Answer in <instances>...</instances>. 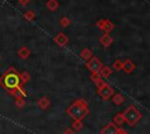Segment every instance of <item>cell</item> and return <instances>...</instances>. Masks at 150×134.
<instances>
[{"mask_svg":"<svg viewBox=\"0 0 150 134\" xmlns=\"http://www.w3.org/2000/svg\"><path fill=\"white\" fill-rule=\"evenodd\" d=\"M18 1H19V3H20L21 6H23V7L27 6V5L30 2V0H18Z\"/></svg>","mask_w":150,"mask_h":134,"instance_id":"27","label":"cell"},{"mask_svg":"<svg viewBox=\"0 0 150 134\" xmlns=\"http://www.w3.org/2000/svg\"><path fill=\"white\" fill-rule=\"evenodd\" d=\"M35 17H36V14L33 10H27V12L23 13V19L27 20V21H33Z\"/></svg>","mask_w":150,"mask_h":134,"instance_id":"21","label":"cell"},{"mask_svg":"<svg viewBox=\"0 0 150 134\" xmlns=\"http://www.w3.org/2000/svg\"><path fill=\"white\" fill-rule=\"evenodd\" d=\"M96 27H98V29L103 30L104 33H110L111 30H114L115 24L109 19H101L96 22Z\"/></svg>","mask_w":150,"mask_h":134,"instance_id":"6","label":"cell"},{"mask_svg":"<svg viewBox=\"0 0 150 134\" xmlns=\"http://www.w3.org/2000/svg\"><path fill=\"white\" fill-rule=\"evenodd\" d=\"M69 24H70V19L68 16H62L61 20H60V26L62 28H67Z\"/></svg>","mask_w":150,"mask_h":134,"instance_id":"23","label":"cell"},{"mask_svg":"<svg viewBox=\"0 0 150 134\" xmlns=\"http://www.w3.org/2000/svg\"><path fill=\"white\" fill-rule=\"evenodd\" d=\"M117 134H128V133H127V131H125V129H123V128H121V127H120V128H118Z\"/></svg>","mask_w":150,"mask_h":134,"instance_id":"28","label":"cell"},{"mask_svg":"<svg viewBox=\"0 0 150 134\" xmlns=\"http://www.w3.org/2000/svg\"><path fill=\"white\" fill-rule=\"evenodd\" d=\"M135 68H136V64H135L131 59H125V61H123V68H122V70H123L125 73H131Z\"/></svg>","mask_w":150,"mask_h":134,"instance_id":"11","label":"cell"},{"mask_svg":"<svg viewBox=\"0 0 150 134\" xmlns=\"http://www.w3.org/2000/svg\"><path fill=\"white\" fill-rule=\"evenodd\" d=\"M15 106L18 107V108H23L25 107V105H26V103H25V98H15Z\"/></svg>","mask_w":150,"mask_h":134,"instance_id":"24","label":"cell"},{"mask_svg":"<svg viewBox=\"0 0 150 134\" xmlns=\"http://www.w3.org/2000/svg\"><path fill=\"white\" fill-rule=\"evenodd\" d=\"M112 42H114V38L109 35V33H104V35H102V36L100 37V43H101L104 48L110 47V45L112 44Z\"/></svg>","mask_w":150,"mask_h":134,"instance_id":"10","label":"cell"},{"mask_svg":"<svg viewBox=\"0 0 150 134\" xmlns=\"http://www.w3.org/2000/svg\"><path fill=\"white\" fill-rule=\"evenodd\" d=\"M71 128L75 131V132H80L82 128H83V124L81 120H74L73 121V125H71Z\"/></svg>","mask_w":150,"mask_h":134,"instance_id":"22","label":"cell"},{"mask_svg":"<svg viewBox=\"0 0 150 134\" xmlns=\"http://www.w3.org/2000/svg\"><path fill=\"white\" fill-rule=\"evenodd\" d=\"M115 91L112 89L111 85H109L108 83H104L102 84L100 87H97V94L103 99V100H108L110 99L112 96H114Z\"/></svg>","mask_w":150,"mask_h":134,"instance_id":"4","label":"cell"},{"mask_svg":"<svg viewBox=\"0 0 150 134\" xmlns=\"http://www.w3.org/2000/svg\"><path fill=\"white\" fill-rule=\"evenodd\" d=\"M112 68H114L116 71H118V70H122V68H123V61H120V59L115 61V62L112 63Z\"/></svg>","mask_w":150,"mask_h":134,"instance_id":"25","label":"cell"},{"mask_svg":"<svg viewBox=\"0 0 150 134\" xmlns=\"http://www.w3.org/2000/svg\"><path fill=\"white\" fill-rule=\"evenodd\" d=\"M18 55L21 59H27L30 55V50L27 48V47H21L19 50H18Z\"/></svg>","mask_w":150,"mask_h":134,"instance_id":"14","label":"cell"},{"mask_svg":"<svg viewBox=\"0 0 150 134\" xmlns=\"http://www.w3.org/2000/svg\"><path fill=\"white\" fill-rule=\"evenodd\" d=\"M123 115H124V119H125V122L129 125V126H135L141 119H142V113L138 111V108L134 105H130L128 106L123 112Z\"/></svg>","mask_w":150,"mask_h":134,"instance_id":"3","label":"cell"},{"mask_svg":"<svg viewBox=\"0 0 150 134\" xmlns=\"http://www.w3.org/2000/svg\"><path fill=\"white\" fill-rule=\"evenodd\" d=\"M29 80H30V75H29L27 71L20 72V83H21L22 86H23L25 84H27Z\"/></svg>","mask_w":150,"mask_h":134,"instance_id":"20","label":"cell"},{"mask_svg":"<svg viewBox=\"0 0 150 134\" xmlns=\"http://www.w3.org/2000/svg\"><path fill=\"white\" fill-rule=\"evenodd\" d=\"M102 66H103L102 62H101L97 57H95V56H93V57H91L89 61H87V63H86V68H87L91 73H98L100 70L102 69Z\"/></svg>","mask_w":150,"mask_h":134,"instance_id":"5","label":"cell"},{"mask_svg":"<svg viewBox=\"0 0 150 134\" xmlns=\"http://www.w3.org/2000/svg\"><path fill=\"white\" fill-rule=\"evenodd\" d=\"M90 79H91V82L96 85V87H100L102 84L105 83V82H104V78H102L100 73H91V75H90Z\"/></svg>","mask_w":150,"mask_h":134,"instance_id":"12","label":"cell"},{"mask_svg":"<svg viewBox=\"0 0 150 134\" xmlns=\"http://www.w3.org/2000/svg\"><path fill=\"white\" fill-rule=\"evenodd\" d=\"M112 122H114L116 126H122V125L125 122V119H124L123 113H117V114H115L114 118H112Z\"/></svg>","mask_w":150,"mask_h":134,"instance_id":"15","label":"cell"},{"mask_svg":"<svg viewBox=\"0 0 150 134\" xmlns=\"http://www.w3.org/2000/svg\"><path fill=\"white\" fill-rule=\"evenodd\" d=\"M0 61H1V55H0Z\"/></svg>","mask_w":150,"mask_h":134,"instance_id":"29","label":"cell"},{"mask_svg":"<svg viewBox=\"0 0 150 134\" xmlns=\"http://www.w3.org/2000/svg\"><path fill=\"white\" fill-rule=\"evenodd\" d=\"M118 132V127L111 121L108 125H105L102 129H101V134H117Z\"/></svg>","mask_w":150,"mask_h":134,"instance_id":"9","label":"cell"},{"mask_svg":"<svg viewBox=\"0 0 150 134\" xmlns=\"http://www.w3.org/2000/svg\"><path fill=\"white\" fill-rule=\"evenodd\" d=\"M7 92H8L9 96L14 97V99H15V98H25V97L27 96V92H26V90H25L22 86H18V87L12 89V90H9V91H7Z\"/></svg>","mask_w":150,"mask_h":134,"instance_id":"7","label":"cell"},{"mask_svg":"<svg viewBox=\"0 0 150 134\" xmlns=\"http://www.w3.org/2000/svg\"><path fill=\"white\" fill-rule=\"evenodd\" d=\"M80 56H81L82 59H84V61H89V59L93 57V52H91L90 49L84 48V49H82V51L80 52Z\"/></svg>","mask_w":150,"mask_h":134,"instance_id":"18","label":"cell"},{"mask_svg":"<svg viewBox=\"0 0 150 134\" xmlns=\"http://www.w3.org/2000/svg\"><path fill=\"white\" fill-rule=\"evenodd\" d=\"M46 7L48 8V10L50 12H55L59 8V1L57 0H48L46 2Z\"/></svg>","mask_w":150,"mask_h":134,"instance_id":"17","label":"cell"},{"mask_svg":"<svg viewBox=\"0 0 150 134\" xmlns=\"http://www.w3.org/2000/svg\"><path fill=\"white\" fill-rule=\"evenodd\" d=\"M98 73L101 75V77H102V78H108V77H109V76L112 73V70H111V68L103 65V66H102V69L100 70V72H98Z\"/></svg>","mask_w":150,"mask_h":134,"instance_id":"19","label":"cell"},{"mask_svg":"<svg viewBox=\"0 0 150 134\" xmlns=\"http://www.w3.org/2000/svg\"><path fill=\"white\" fill-rule=\"evenodd\" d=\"M67 114L70 115L74 120H82L89 114V107H88V101L86 99H76L68 108H67Z\"/></svg>","mask_w":150,"mask_h":134,"instance_id":"2","label":"cell"},{"mask_svg":"<svg viewBox=\"0 0 150 134\" xmlns=\"http://www.w3.org/2000/svg\"><path fill=\"white\" fill-rule=\"evenodd\" d=\"M63 134H75V131L69 127V128H66V129L63 131Z\"/></svg>","mask_w":150,"mask_h":134,"instance_id":"26","label":"cell"},{"mask_svg":"<svg viewBox=\"0 0 150 134\" xmlns=\"http://www.w3.org/2000/svg\"><path fill=\"white\" fill-rule=\"evenodd\" d=\"M38 106H39V108H41V110H47L49 106H50V100H49V98L48 97H42V98H40L39 100H38Z\"/></svg>","mask_w":150,"mask_h":134,"instance_id":"13","label":"cell"},{"mask_svg":"<svg viewBox=\"0 0 150 134\" xmlns=\"http://www.w3.org/2000/svg\"><path fill=\"white\" fill-rule=\"evenodd\" d=\"M54 42L60 47H64L68 44L69 38L64 33H59V34H56V36H54Z\"/></svg>","mask_w":150,"mask_h":134,"instance_id":"8","label":"cell"},{"mask_svg":"<svg viewBox=\"0 0 150 134\" xmlns=\"http://www.w3.org/2000/svg\"><path fill=\"white\" fill-rule=\"evenodd\" d=\"M111 100H112V103H114L115 105H122V104L125 101L124 97H123L121 93H114V96L111 97Z\"/></svg>","mask_w":150,"mask_h":134,"instance_id":"16","label":"cell"},{"mask_svg":"<svg viewBox=\"0 0 150 134\" xmlns=\"http://www.w3.org/2000/svg\"><path fill=\"white\" fill-rule=\"evenodd\" d=\"M0 86L6 91L15 89L18 86H22L20 83V72L13 66H9L1 76H0Z\"/></svg>","mask_w":150,"mask_h":134,"instance_id":"1","label":"cell"}]
</instances>
